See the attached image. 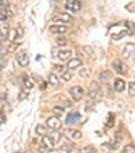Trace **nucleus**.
I'll use <instances>...</instances> for the list:
<instances>
[{"mask_svg":"<svg viewBox=\"0 0 135 153\" xmlns=\"http://www.w3.org/2000/svg\"><path fill=\"white\" fill-rule=\"evenodd\" d=\"M54 145H55V142L53 141L49 136H43L42 140H41L39 146H38V150H39L41 153H45V152H47V150H52L53 148H54Z\"/></svg>","mask_w":135,"mask_h":153,"instance_id":"nucleus-1","label":"nucleus"},{"mask_svg":"<svg viewBox=\"0 0 135 153\" xmlns=\"http://www.w3.org/2000/svg\"><path fill=\"white\" fill-rule=\"evenodd\" d=\"M88 95L91 99H99L101 98L103 92H101V87L97 81H92L91 85H89V90H88Z\"/></svg>","mask_w":135,"mask_h":153,"instance_id":"nucleus-2","label":"nucleus"},{"mask_svg":"<svg viewBox=\"0 0 135 153\" xmlns=\"http://www.w3.org/2000/svg\"><path fill=\"white\" fill-rule=\"evenodd\" d=\"M65 8L68 11L78 12L81 10V1L80 0H66L65 1Z\"/></svg>","mask_w":135,"mask_h":153,"instance_id":"nucleus-3","label":"nucleus"},{"mask_svg":"<svg viewBox=\"0 0 135 153\" xmlns=\"http://www.w3.org/2000/svg\"><path fill=\"white\" fill-rule=\"evenodd\" d=\"M46 126L50 127V129H53V130H60L61 127H62V122L60 121L58 117H50V118H47V121H46Z\"/></svg>","mask_w":135,"mask_h":153,"instance_id":"nucleus-4","label":"nucleus"},{"mask_svg":"<svg viewBox=\"0 0 135 153\" xmlns=\"http://www.w3.org/2000/svg\"><path fill=\"white\" fill-rule=\"evenodd\" d=\"M69 94L75 100H80L84 96V90H83V87H80V85H73V87H70Z\"/></svg>","mask_w":135,"mask_h":153,"instance_id":"nucleus-5","label":"nucleus"},{"mask_svg":"<svg viewBox=\"0 0 135 153\" xmlns=\"http://www.w3.org/2000/svg\"><path fill=\"white\" fill-rule=\"evenodd\" d=\"M112 68H114V69H115L119 75H124V73H127V65L123 62V61H120V60H115V61H114V62H112Z\"/></svg>","mask_w":135,"mask_h":153,"instance_id":"nucleus-6","label":"nucleus"},{"mask_svg":"<svg viewBox=\"0 0 135 153\" xmlns=\"http://www.w3.org/2000/svg\"><path fill=\"white\" fill-rule=\"evenodd\" d=\"M49 31L52 34H60V35H63L66 31H68V27L65 25H52L49 27Z\"/></svg>","mask_w":135,"mask_h":153,"instance_id":"nucleus-7","label":"nucleus"},{"mask_svg":"<svg viewBox=\"0 0 135 153\" xmlns=\"http://www.w3.org/2000/svg\"><path fill=\"white\" fill-rule=\"evenodd\" d=\"M16 61L20 67H27L30 62V58H29V56H27L26 52H19L16 54Z\"/></svg>","mask_w":135,"mask_h":153,"instance_id":"nucleus-8","label":"nucleus"},{"mask_svg":"<svg viewBox=\"0 0 135 153\" xmlns=\"http://www.w3.org/2000/svg\"><path fill=\"white\" fill-rule=\"evenodd\" d=\"M81 65H83V61H81V58H70L69 61H68V64H66V68L70 71H75L77 69V68H80Z\"/></svg>","mask_w":135,"mask_h":153,"instance_id":"nucleus-9","label":"nucleus"},{"mask_svg":"<svg viewBox=\"0 0 135 153\" xmlns=\"http://www.w3.org/2000/svg\"><path fill=\"white\" fill-rule=\"evenodd\" d=\"M81 119V115L78 113H75V111H73V113H70V114H68V115H66V119H65V122L68 125H72V123H76V122H78Z\"/></svg>","mask_w":135,"mask_h":153,"instance_id":"nucleus-10","label":"nucleus"},{"mask_svg":"<svg viewBox=\"0 0 135 153\" xmlns=\"http://www.w3.org/2000/svg\"><path fill=\"white\" fill-rule=\"evenodd\" d=\"M54 19H55V20H58V22H72L73 18H72V15L66 14V12H61V14L55 15Z\"/></svg>","mask_w":135,"mask_h":153,"instance_id":"nucleus-11","label":"nucleus"},{"mask_svg":"<svg viewBox=\"0 0 135 153\" xmlns=\"http://www.w3.org/2000/svg\"><path fill=\"white\" fill-rule=\"evenodd\" d=\"M11 16H12V11L10 8H7V7L3 10V11H0V22H3V23L7 22Z\"/></svg>","mask_w":135,"mask_h":153,"instance_id":"nucleus-12","label":"nucleus"},{"mask_svg":"<svg viewBox=\"0 0 135 153\" xmlns=\"http://www.w3.org/2000/svg\"><path fill=\"white\" fill-rule=\"evenodd\" d=\"M23 34L20 29H10V33H8V39L10 41H16L18 37Z\"/></svg>","mask_w":135,"mask_h":153,"instance_id":"nucleus-13","label":"nucleus"},{"mask_svg":"<svg viewBox=\"0 0 135 153\" xmlns=\"http://www.w3.org/2000/svg\"><path fill=\"white\" fill-rule=\"evenodd\" d=\"M134 49H135V43H132V42L127 43L126 46H124V50H123V57H124V58H128L132 54Z\"/></svg>","mask_w":135,"mask_h":153,"instance_id":"nucleus-14","label":"nucleus"},{"mask_svg":"<svg viewBox=\"0 0 135 153\" xmlns=\"http://www.w3.org/2000/svg\"><path fill=\"white\" fill-rule=\"evenodd\" d=\"M57 57L60 58L61 61H65V60H69L70 57H72V50L69 49H65V50H60L57 54Z\"/></svg>","mask_w":135,"mask_h":153,"instance_id":"nucleus-15","label":"nucleus"},{"mask_svg":"<svg viewBox=\"0 0 135 153\" xmlns=\"http://www.w3.org/2000/svg\"><path fill=\"white\" fill-rule=\"evenodd\" d=\"M115 91H118V92H123L124 90H126V83H124L123 79H116L115 80Z\"/></svg>","mask_w":135,"mask_h":153,"instance_id":"nucleus-16","label":"nucleus"},{"mask_svg":"<svg viewBox=\"0 0 135 153\" xmlns=\"http://www.w3.org/2000/svg\"><path fill=\"white\" fill-rule=\"evenodd\" d=\"M8 33H10V27L6 22L0 25V34H1L3 39H7V38H8Z\"/></svg>","mask_w":135,"mask_h":153,"instance_id":"nucleus-17","label":"nucleus"},{"mask_svg":"<svg viewBox=\"0 0 135 153\" xmlns=\"http://www.w3.org/2000/svg\"><path fill=\"white\" fill-rule=\"evenodd\" d=\"M49 83L52 84L53 87H55V88L60 87V79H58V76L55 75V73H50L49 75Z\"/></svg>","mask_w":135,"mask_h":153,"instance_id":"nucleus-18","label":"nucleus"},{"mask_svg":"<svg viewBox=\"0 0 135 153\" xmlns=\"http://www.w3.org/2000/svg\"><path fill=\"white\" fill-rule=\"evenodd\" d=\"M23 84L27 90H31L32 87H34V81H32V79L29 75H23Z\"/></svg>","mask_w":135,"mask_h":153,"instance_id":"nucleus-19","label":"nucleus"},{"mask_svg":"<svg viewBox=\"0 0 135 153\" xmlns=\"http://www.w3.org/2000/svg\"><path fill=\"white\" fill-rule=\"evenodd\" d=\"M112 79V72L111 71H104V72L100 73V80L104 81V83H108Z\"/></svg>","mask_w":135,"mask_h":153,"instance_id":"nucleus-20","label":"nucleus"},{"mask_svg":"<svg viewBox=\"0 0 135 153\" xmlns=\"http://www.w3.org/2000/svg\"><path fill=\"white\" fill-rule=\"evenodd\" d=\"M72 77H73V75H72V71L70 69H65L61 72V79H62L63 81H70Z\"/></svg>","mask_w":135,"mask_h":153,"instance_id":"nucleus-21","label":"nucleus"},{"mask_svg":"<svg viewBox=\"0 0 135 153\" xmlns=\"http://www.w3.org/2000/svg\"><path fill=\"white\" fill-rule=\"evenodd\" d=\"M127 34H128V31H127V30H122L120 33H111V37H112V39L118 41V39H122L123 37H126Z\"/></svg>","mask_w":135,"mask_h":153,"instance_id":"nucleus-22","label":"nucleus"},{"mask_svg":"<svg viewBox=\"0 0 135 153\" xmlns=\"http://www.w3.org/2000/svg\"><path fill=\"white\" fill-rule=\"evenodd\" d=\"M35 133L38 134V136H46L47 134V130H46V126L45 125H38L37 127H35Z\"/></svg>","mask_w":135,"mask_h":153,"instance_id":"nucleus-23","label":"nucleus"},{"mask_svg":"<svg viewBox=\"0 0 135 153\" xmlns=\"http://www.w3.org/2000/svg\"><path fill=\"white\" fill-rule=\"evenodd\" d=\"M124 27L126 30L128 31V34H134V30H135V26L132 22H124Z\"/></svg>","mask_w":135,"mask_h":153,"instance_id":"nucleus-24","label":"nucleus"},{"mask_svg":"<svg viewBox=\"0 0 135 153\" xmlns=\"http://www.w3.org/2000/svg\"><path fill=\"white\" fill-rule=\"evenodd\" d=\"M128 95L135 96V81H130L128 84Z\"/></svg>","mask_w":135,"mask_h":153,"instance_id":"nucleus-25","label":"nucleus"},{"mask_svg":"<svg viewBox=\"0 0 135 153\" xmlns=\"http://www.w3.org/2000/svg\"><path fill=\"white\" fill-rule=\"evenodd\" d=\"M57 45L58 46H65V45H68V39H66L65 37H58L57 38Z\"/></svg>","mask_w":135,"mask_h":153,"instance_id":"nucleus-26","label":"nucleus"},{"mask_svg":"<svg viewBox=\"0 0 135 153\" xmlns=\"http://www.w3.org/2000/svg\"><path fill=\"white\" fill-rule=\"evenodd\" d=\"M70 136H72L73 140H80L81 137H83V134H81L80 130H73L72 133H70Z\"/></svg>","mask_w":135,"mask_h":153,"instance_id":"nucleus-27","label":"nucleus"},{"mask_svg":"<svg viewBox=\"0 0 135 153\" xmlns=\"http://www.w3.org/2000/svg\"><path fill=\"white\" fill-rule=\"evenodd\" d=\"M123 153H135V146L134 145H127V146H124Z\"/></svg>","mask_w":135,"mask_h":153,"instance_id":"nucleus-28","label":"nucleus"},{"mask_svg":"<svg viewBox=\"0 0 135 153\" xmlns=\"http://www.w3.org/2000/svg\"><path fill=\"white\" fill-rule=\"evenodd\" d=\"M53 111H54L55 117H60V115H62V114H63L62 107H54V108H53Z\"/></svg>","mask_w":135,"mask_h":153,"instance_id":"nucleus-29","label":"nucleus"},{"mask_svg":"<svg viewBox=\"0 0 135 153\" xmlns=\"http://www.w3.org/2000/svg\"><path fill=\"white\" fill-rule=\"evenodd\" d=\"M114 125V114H109L108 115V121H107V126L111 127Z\"/></svg>","mask_w":135,"mask_h":153,"instance_id":"nucleus-30","label":"nucleus"},{"mask_svg":"<svg viewBox=\"0 0 135 153\" xmlns=\"http://www.w3.org/2000/svg\"><path fill=\"white\" fill-rule=\"evenodd\" d=\"M88 75H89V71L88 69L80 71V76H81V77H88Z\"/></svg>","mask_w":135,"mask_h":153,"instance_id":"nucleus-31","label":"nucleus"},{"mask_svg":"<svg viewBox=\"0 0 135 153\" xmlns=\"http://www.w3.org/2000/svg\"><path fill=\"white\" fill-rule=\"evenodd\" d=\"M16 48H18V43H14V45H10L8 49H7V50H8V52H14V50L16 49Z\"/></svg>","mask_w":135,"mask_h":153,"instance_id":"nucleus-32","label":"nucleus"},{"mask_svg":"<svg viewBox=\"0 0 135 153\" xmlns=\"http://www.w3.org/2000/svg\"><path fill=\"white\" fill-rule=\"evenodd\" d=\"M26 96H27V94H24V92H20V94H19V99H20V100L26 99Z\"/></svg>","mask_w":135,"mask_h":153,"instance_id":"nucleus-33","label":"nucleus"},{"mask_svg":"<svg viewBox=\"0 0 135 153\" xmlns=\"http://www.w3.org/2000/svg\"><path fill=\"white\" fill-rule=\"evenodd\" d=\"M47 83H46V81H43V83L42 84H41V90H46V88H47Z\"/></svg>","mask_w":135,"mask_h":153,"instance_id":"nucleus-34","label":"nucleus"},{"mask_svg":"<svg viewBox=\"0 0 135 153\" xmlns=\"http://www.w3.org/2000/svg\"><path fill=\"white\" fill-rule=\"evenodd\" d=\"M3 122H4V115H3L1 113H0V125L3 123Z\"/></svg>","mask_w":135,"mask_h":153,"instance_id":"nucleus-35","label":"nucleus"},{"mask_svg":"<svg viewBox=\"0 0 135 153\" xmlns=\"http://www.w3.org/2000/svg\"><path fill=\"white\" fill-rule=\"evenodd\" d=\"M8 3V0H0V4H7Z\"/></svg>","mask_w":135,"mask_h":153,"instance_id":"nucleus-36","label":"nucleus"},{"mask_svg":"<svg viewBox=\"0 0 135 153\" xmlns=\"http://www.w3.org/2000/svg\"><path fill=\"white\" fill-rule=\"evenodd\" d=\"M4 8H6V6H4V4H0V11H3Z\"/></svg>","mask_w":135,"mask_h":153,"instance_id":"nucleus-37","label":"nucleus"},{"mask_svg":"<svg viewBox=\"0 0 135 153\" xmlns=\"http://www.w3.org/2000/svg\"><path fill=\"white\" fill-rule=\"evenodd\" d=\"M68 153H78L77 150H70V152H68Z\"/></svg>","mask_w":135,"mask_h":153,"instance_id":"nucleus-38","label":"nucleus"},{"mask_svg":"<svg viewBox=\"0 0 135 153\" xmlns=\"http://www.w3.org/2000/svg\"><path fill=\"white\" fill-rule=\"evenodd\" d=\"M1 50H3V46H1V43H0V53H1ZM1 56V54H0Z\"/></svg>","mask_w":135,"mask_h":153,"instance_id":"nucleus-39","label":"nucleus"},{"mask_svg":"<svg viewBox=\"0 0 135 153\" xmlns=\"http://www.w3.org/2000/svg\"><path fill=\"white\" fill-rule=\"evenodd\" d=\"M132 58H134V61H135V53H134V56H132Z\"/></svg>","mask_w":135,"mask_h":153,"instance_id":"nucleus-40","label":"nucleus"},{"mask_svg":"<svg viewBox=\"0 0 135 153\" xmlns=\"http://www.w3.org/2000/svg\"><path fill=\"white\" fill-rule=\"evenodd\" d=\"M89 153H92V152H89Z\"/></svg>","mask_w":135,"mask_h":153,"instance_id":"nucleus-41","label":"nucleus"}]
</instances>
